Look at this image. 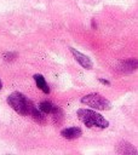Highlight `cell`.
<instances>
[{"label": "cell", "instance_id": "cell-1", "mask_svg": "<svg viewBox=\"0 0 138 155\" xmlns=\"http://www.w3.org/2000/svg\"><path fill=\"white\" fill-rule=\"evenodd\" d=\"M79 119L87 126V127H99V128H107L109 126V122L107 119H104L100 114L90 110V109H79L77 110Z\"/></svg>", "mask_w": 138, "mask_h": 155}, {"label": "cell", "instance_id": "cell-2", "mask_svg": "<svg viewBox=\"0 0 138 155\" xmlns=\"http://www.w3.org/2000/svg\"><path fill=\"white\" fill-rule=\"evenodd\" d=\"M7 103L15 111H17L19 115H23V116L29 114V109L33 104L31 101H29L21 92H12L7 97Z\"/></svg>", "mask_w": 138, "mask_h": 155}, {"label": "cell", "instance_id": "cell-3", "mask_svg": "<svg viewBox=\"0 0 138 155\" xmlns=\"http://www.w3.org/2000/svg\"><path fill=\"white\" fill-rule=\"evenodd\" d=\"M81 103L98 110H109L111 108L110 102L99 93H90L85 96L84 98H81Z\"/></svg>", "mask_w": 138, "mask_h": 155}, {"label": "cell", "instance_id": "cell-4", "mask_svg": "<svg viewBox=\"0 0 138 155\" xmlns=\"http://www.w3.org/2000/svg\"><path fill=\"white\" fill-rule=\"evenodd\" d=\"M69 50H70V52L73 53L74 58L79 62V64H80V65H82V67H84V68H86V69H91V68L93 67L92 61H91L86 54H84V53L79 52L77 50H75V48H73V47H69Z\"/></svg>", "mask_w": 138, "mask_h": 155}, {"label": "cell", "instance_id": "cell-5", "mask_svg": "<svg viewBox=\"0 0 138 155\" xmlns=\"http://www.w3.org/2000/svg\"><path fill=\"white\" fill-rule=\"evenodd\" d=\"M81 133H82V131H81V128H79V127L64 128V130H62V132H61L62 137H64V138H67V139H76V138H79V137L81 136Z\"/></svg>", "mask_w": 138, "mask_h": 155}, {"label": "cell", "instance_id": "cell-6", "mask_svg": "<svg viewBox=\"0 0 138 155\" xmlns=\"http://www.w3.org/2000/svg\"><path fill=\"white\" fill-rule=\"evenodd\" d=\"M28 115H30L31 117H33V120H35L36 122H39V124H45L46 122V119H45V114L44 113H41L34 104H31V107H30V109H29V114Z\"/></svg>", "mask_w": 138, "mask_h": 155}, {"label": "cell", "instance_id": "cell-7", "mask_svg": "<svg viewBox=\"0 0 138 155\" xmlns=\"http://www.w3.org/2000/svg\"><path fill=\"white\" fill-rule=\"evenodd\" d=\"M116 151H117L119 154H136V153H137L136 148H134L132 144L127 143V142H121V143H119L117 147H116Z\"/></svg>", "mask_w": 138, "mask_h": 155}, {"label": "cell", "instance_id": "cell-8", "mask_svg": "<svg viewBox=\"0 0 138 155\" xmlns=\"http://www.w3.org/2000/svg\"><path fill=\"white\" fill-rule=\"evenodd\" d=\"M121 68L120 70L123 71V73H131L132 70H136L137 68V61L136 59H127V61H123L120 63V67Z\"/></svg>", "mask_w": 138, "mask_h": 155}, {"label": "cell", "instance_id": "cell-9", "mask_svg": "<svg viewBox=\"0 0 138 155\" xmlns=\"http://www.w3.org/2000/svg\"><path fill=\"white\" fill-rule=\"evenodd\" d=\"M33 78H34V80H35V82H36V86H38L42 92H45V93H48V92H50L48 85H47V82L45 81V78H44L41 74H35Z\"/></svg>", "mask_w": 138, "mask_h": 155}, {"label": "cell", "instance_id": "cell-10", "mask_svg": "<svg viewBox=\"0 0 138 155\" xmlns=\"http://www.w3.org/2000/svg\"><path fill=\"white\" fill-rule=\"evenodd\" d=\"M51 114L53 115L52 117H53V121H54L56 124H62V121H63V119H64V114H63V110H62L61 108L53 105V108H52V110H51Z\"/></svg>", "mask_w": 138, "mask_h": 155}, {"label": "cell", "instance_id": "cell-11", "mask_svg": "<svg viewBox=\"0 0 138 155\" xmlns=\"http://www.w3.org/2000/svg\"><path fill=\"white\" fill-rule=\"evenodd\" d=\"M52 108H53V105H52L50 102H40L39 105H38V109H39L41 113H44L45 115H46V114H51Z\"/></svg>", "mask_w": 138, "mask_h": 155}, {"label": "cell", "instance_id": "cell-12", "mask_svg": "<svg viewBox=\"0 0 138 155\" xmlns=\"http://www.w3.org/2000/svg\"><path fill=\"white\" fill-rule=\"evenodd\" d=\"M4 57H5V59H7V61H12V59H15V58L17 57V54H16V53H6Z\"/></svg>", "mask_w": 138, "mask_h": 155}, {"label": "cell", "instance_id": "cell-13", "mask_svg": "<svg viewBox=\"0 0 138 155\" xmlns=\"http://www.w3.org/2000/svg\"><path fill=\"white\" fill-rule=\"evenodd\" d=\"M99 81H100V82H103V84H105V85H109V82H108L107 80H103V79H99Z\"/></svg>", "mask_w": 138, "mask_h": 155}, {"label": "cell", "instance_id": "cell-14", "mask_svg": "<svg viewBox=\"0 0 138 155\" xmlns=\"http://www.w3.org/2000/svg\"><path fill=\"white\" fill-rule=\"evenodd\" d=\"M1 87H2V82H1V80H0V90H1Z\"/></svg>", "mask_w": 138, "mask_h": 155}]
</instances>
